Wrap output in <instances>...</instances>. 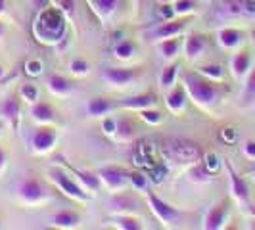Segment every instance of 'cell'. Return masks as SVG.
Returning <instances> with one entry per match:
<instances>
[{
	"mask_svg": "<svg viewBox=\"0 0 255 230\" xmlns=\"http://www.w3.org/2000/svg\"><path fill=\"white\" fill-rule=\"evenodd\" d=\"M35 31L40 37V40H48V42H56L64 37L65 21L62 10L56 8H44V12L38 15Z\"/></svg>",
	"mask_w": 255,
	"mask_h": 230,
	"instance_id": "6da1fadb",
	"label": "cell"
},
{
	"mask_svg": "<svg viewBox=\"0 0 255 230\" xmlns=\"http://www.w3.org/2000/svg\"><path fill=\"white\" fill-rule=\"evenodd\" d=\"M163 152L169 159L179 161V163H198L202 159L200 146L186 138H167Z\"/></svg>",
	"mask_w": 255,
	"mask_h": 230,
	"instance_id": "7a4b0ae2",
	"label": "cell"
},
{
	"mask_svg": "<svg viewBox=\"0 0 255 230\" xmlns=\"http://www.w3.org/2000/svg\"><path fill=\"white\" fill-rule=\"evenodd\" d=\"M186 89H188L192 98L200 104H213L219 96L215 85L204 77H198L196 73L186 75Z\"/></svg>",
	"mask_w": 255,
	"mask_h": 230,
	"instance_id": "3957f363",
	"label": "cell"
},
{
	"mask_svg": "<svg viewBox=\"0 0 255 230\" xmlns=\"http://www.w3.org/2000/svg\"><path fill=\"white\" fill-rule=\"evenodd\" d=\"M50 177L52 180L62 188V190L67 194V196H71V198H77V200H87L89 198V194L83 190L79 184H77L75 180H71L65 173L62 171H58V169H52L50 171Z\"/></svg>",
	"mask_w": 255,
	"mask_h": 230,
	"instance_id": "277c9868",
	"label": "cell"
},
{
	"mask_svg": "<svg viewBox=\"0 0 255 230\" xmlns=\"http://www.w3.org/2000/svg\"><path fill=\"white\" fill-rule=\"evenodd\" d=\"M148 202H150V205H152L153 213L157 215V217L161 219L163 223H177L180 219V213L173 207V205H169L167 202H163V200H159L155 194H152V192H148Z\"/></svg>",
	"mask_w": 255,
	"mask_h": 230,
	"instance_id": "5b68a950",
	"label": "cell"
},
{
	"mask_svg": "<svg viewBox=\"0 0 255 230\" xmlns=\"http://www.w3.org/2000/svg\"><path fill=\"white\" fill-rule=\"evenodd\" d=\"M227 213H229V202H221L219 205L211 207L205 215L204 221V229L207 230H217L223 227L225 219H227Z\"/></svg>",
	"mask_w": 255,
	"mask_h": 230,
	"instance_id": "8992f818",
	"label": "cell"
},
{
	"mask_svg": "<svg viewBox=\"0 0 255 230\" xmlns=\"http://www.w3.org/2000/svg\"><path fill=\"white\" fill-rule=\"evenodd\" d=\"M100 177L106 180L108 186L112 188H121L127 184V180H130V173L121 169V167H106L100 171Z\"/></svg>",
	"mask_w": 255,
	"mask_h": 230,
	"instance_id": "52a82bcc",
	"label": "cell"
},
{
	"mask_svg": "<svg viewBox=\"0 0 255 230\" xmlns=\"http://www.w3.org/2000/svg\"><path fill=\"white\" fill-rule=\"evenodd\" d=\"M227 169H229V175H230V184H232V194L236 200H240L242 204H248L250 202V188L246 184V180L232 169L230 163H227Z\"/></svg>",
	"mask_w": 255,
	"mask_h": 230,
	"instance_id": "ba28073f",
	"label": "cell"
},
{
	"mask_svg": "<svg viewBox=\"0 0 255 230\" xmlns=\"http://www.w3.org/2000/svg\"><path fill=\"white\" fill-rule=\"evenodd\" d=\"M19 194L27 202H38L44 196V188L37 179H25L19 186Z\"/></svg>",
	"mask_w": 255,
	"mask_h": 230,
	"instance_id": "9c48e42d",
	"label": "cell"
},
{
	"mask_svg": "<svg viewBox=\"0 0 255 230\" xmlns=\"http://www.w3.org/2000/svg\"><path fill=\"white\" fill-rule=\"evenodd\" d=\"M54 142H56V130L52 127L38 128L37 132H35V136H33V146L37 148L38 152L50 150L52 146H54Z\"/></svg>",
	"mask_w": 255,
	"mask_h": 230,
	"instance_id": "30bf717a",
	"label": "cell"
},
{
	"mask_svg": "<svg viewBox=\"0 0 255 230\" xmlns=\"http://www.w3.org/2000/svg\"><path fill=\"white\" fill-rule=\"evenodd\" d=\"M108 81H112L114 85H127L136 77V69H121V67H108L102 73Z\"/></svg>",
	"mask_w": 255,
	"mask_h": 230,
	"instance_id": "8fae6325",
	"label": "cell"
},
{
	"mask_svg": "<svg viewBox=\"0 0 255 230\" xmlns=\"http://www.w3.org/2000/svg\"><path fill=\"white\" fill-rule=\"evenodd\" d=\"M250 69H252V52L242 50L238 54H234V58H232V73L238 79H242Z\"/></svg>",
	"mask_w": 255,
	"mask_h": 230,
	"instance_id": "7c38bea8",
	"label": "cell"
},
{
	"mask_svg": "<svg viewBox=\"0 0 255 230\" xmlns=\"http://www.w3.org/2000/svg\"><path fill=\"white\" fill-rule=\"evenodd\" d=\"M219 42L225 48H234V46H238L242 42V33L238 29H232V27L221 29L219 31Z\"/></svg>",
	"mask_w": 255,
	"mask_h": 230,
	"instance_id": "4fadbf2b",
	"label": "cell"
},
{
	"mask_svg": "<svg viewBox=\"0 0 255 230\" xmlns=\"http://www.w3.org/2000/svg\"><path fill=\"white\" fill-rule=\"evenodd\" d=\"M153 104H155V96L153 94H138V96L123 100L121 106L123 108H130V110H146V108H152Z\"/></svg>",
	"mask_w": 255,
	"mask_h": 230,
	"instance_id": "5bb4252c",
	"label": "cell"
},
{
	"mask_svg": "<svg viewBox=\"0 0 255 230\" xmlns=\"http://www.w3.org/2000/svg\"><path fill=\"white\" fill-rule=\"evenodd\" d=\"M186 25V21H167V23H159V27L153 31L152 35L153 37H159V38H169L173 35L180 33L182 29Z\"/></svg>",
	"mask_w": 255,
	"mask_h": 230,
	"instance_id": "9a60e30c",
	"label": "cell"
},
{
	"mask_svg": "<svg viewBox=\"0 0 255 230\" xmlns=\"http://www.w3.org/2000/svg\"><path fill=\"white\" fill-rule=\"evenodd\" d=\"M184 50H186V56H188V58L200 56V54L205 50V37L204 35H190V37L186 38Z\"/></svg>",
	"mask_w": 255,
	"mask_h": 230,
	"instance_id": "2e32d148",
	"label": "cell"
},
{
	"mask_svg": "<svg viewBox=\"0 0 255 230\" xmlns=\"http://www.w3.org/2000/svg\"><path fill=\"white\" fill-rule=\"evenodd\" d=\"M54 223L58 227H64V229H73L79 225V215L73 213V211H60L56 217H54Z\"/></svg>",
	"mask_w": 255,
	"mask_h": 230,
	"instance_id": "e0dca14e",
	"label": "cell"
},
{
	"mask_svg": "<svg viewBox=\"0 0 255 230\" xmlns=\"http://www.w3.org/2000/svg\"><path fill=\"white\" fill-rule=\"evenodd\" d=\"M184 102H186V92L184 89H175L169 96H167V106L173 110V112H179L184 108Z\"/></svg>",
	"mask_w": 255,
	"mask_h": 230,
	"instance_id": "ac0fdd59",
	"label": "cell"
},
{
	"mask_svg": "<svg viewBox=\"0 0 255 230\" xmlns=\"http://www.w3.org/2000/svg\"><path fill=\"white\" fill-rule=\"evenodd\" d=\"M33 115H35V119H38V121H52V119H54V112H52V108L44 102L35 104V108H33Z\"/></svg>",
	"mask_w": 255,
	"mask_h": 230,
	"instance_id": "d6986e66",
	"label": "cell"
},
{
	"mask_svg": "<svg viewBox=\"0 0 255 230\" xmlns=\"http://www.w3.org/2000/svg\"><path fill=\"white\" fill-rule=\"evenodd\" d=\"M48 85H50V89L54 90V92H58V94H65V92H69V90H71L69 81L64 79V77H60V75H52L50 81H48Z\"/></svg>",
	"mask_w": 255,
	"mask_h": 230,
	"instance_id": "ffe728a7",
	"label": "cell"
},
{
	"mask_svg": "<svg viewBox=\"0 0 255 230\" xmlns=\"http://www.w3.org/2000/svg\"><path fill=\"white\" fill-rule=\"evenodd\" d=\"M90 2H92L94 10L100 13V15H110L115 10V6H117L119 0H90Z\"/></svg>",
	"mask_w": 255,
	"mask_h": 230,
	"instance_id": "44dd1931",
	"label": "cell"
},
{
	"mask_svg": "<svg viewBox=\"0 0 255 230\" xmlns=\"http://www.w3.org/2000/svg\"><path fill=\"white\" fill-rule=\"evenodd\" d=\"M112 108V104L108 102V100H104V98H94V100H90L89 104V114L90 115H104L108 110Z\"/></svg>",
	"mask_w": 255,
	"mask_h": 230,
	"instance_id": "7402d4cb",
	"label": "cell"
},
{
	"mask_svg": "<svg viewBox=\"0 0 255 230\" xmlns=\"http://www.w3.org/2000/svg\"><path fill=\"white\" fill-rule=\"evenodd\" d=\"M180 42L179 40H175V38H163V42L159 44V50H161V54L165 56V58H173L175 54H177V50H179Z\"/></svg>",
	"mask_w": 255,
	"mask_h": 230,
	"instance_id": "603a6c76",
	"label": "cell"
},
{
	"mask_svg": "<svg viewBox=\"0 0 255 230\" xmlns=\"http://www.w3.org/2000/svg\"><path fill=\"white\" fill-rule=\"evenodd\" d=\"M177 69H179V65H167L165 69L161 71V77H159V83H161V87H171L173 83H175V77H177Z\"/></svg>",
	"mask_w": 255,
	"mask_h": 230,
	"instance_id": "cb8c5ba5",
	"label": "cell"
},
{
	"mask_svg": "<svg viewBox=\"0 0 255 230\" xmlns=\"http://www.w3.org/2000/svg\"><path fill=\"white\" fill-rule=\"evenodd\" d=\"M200 73L205 77H211L213 81H219V79H223V75H225L223 67L217 64H207V65H204V67H200Z\"/></svg>",
	"mask_w": 255,
	"mask_h": 230,
	"instance_id": "d4e9b609",
	"label": "cell"
},
{
	"mask_svg": "<svg viewBox=\"0 0 255 230\" xmlns=\"http://www.w3.org/2000/svg\"><path fill=\"white\" fill-rule=\"evenodd\" d=\"M75 175L83 180V182H85L89 188H92V190H98V188H100V179H98L96 175L87 173V171H75Z\"/></svg>",
	"mask_w": 255,
	"mask_h": 230,
	"instance_id": "484cf974",
	"label": "cell"
},
{
	"mask_svg": "<svg viewBox=\"0 0 255 230\" xmlns=\"http://www.w3.org/2000/svg\"><path fill=\"white\" fill-rule=\"evenodd\" d=\"M2 114L6 115L8 119H15L17 114H19V104H17V100L15 98H8L4 102V106H2Z\"/></svg>",
	"mask_w": 255,
	"mask_h": 230,
	"instance_id": "4316f807",
	"label": "cell"
},
{
	"mask_svg": "<svg viewBox=\"0 0 255 230\" xmlns=\"http://www.w3.org/2000/svg\"><path fill=\"white\" fill-rule=\"evenodd\" d=\"M134 54V44L130 40H123L115 46V56L117 58H130Z\"/></svg>",
	"mask_w": 255,
	"mask_h": 230,
	"instance_id": "83f0119b",
	"label": "cell"
},
{
	"mask_svg": "<svg viewBox=\"0 0 255 230\" xmlns=\"http://www.w3.org/2000/svg\"><path fill=\"white\" fill-rule=\"evenodd\" d=\"M255 98V67L252 71V75L248 77V83H246V92H244V100L246 102H252Z\"/></svg>",
	"mask_w": 255,
	"mask_h": 230,
	"instance_id": "f1b7e54d",
	"label": "cell"
},
{
	"mask_svg": "<svg viewBox=\"0 0 255 230\" xmlns=\"http://www.w3.org/2000/svg\"><path fill=\"white\" fill-rule=\"evenodd\" d=\"M117 225L125 230H140V223L136 219H130V217H119L117 219Z\"/></svg>",
	"mask_w": 255,
	"mask_h": 230,
	"instance_id": "f546056e",
	"label": "cell"
},
{
	"mask_svg": "<svg viewBox=\"0 0 255 230\" xmlns=\"http://www.w3.org/2000/svg\"><path fill=\"white\" fill-rule=\"evenodd\" d=\"M173 8H175V13H186L196 8V2L194 0H177V4Z\"/></svg>",
	"mask_w": 255,
	"mask_h": 230,
	"instance_id": "4dcf8cb0",
	"label": "cell"
},
{
	"mask_svg": "<svg viewBox=\"0 0 255 230\" xmlns=\"http://www.w3.org/2000/svg\"><path fill=\"white\" fill-rule=\"evenodd\" d=\"M117 132H119L121 138H128V136L132 134V125H130V121H127V119L119 121V123H117Z\"/></svg>",
	"mask_w": 255,
	"mask_h": 230,
	"instance_id": "1f68e13d",
	"label": "cell"
},
{
	"mask_svg": "<svg viewBox=\"0 0 255 230\" xmlns=\"http://www.w3.org/2000/svg\"><path fill=\"white\" fill-rule=\"evenodd\" d=\"M142 119L144 121H148V123H152V125H157L159 121H161V115H159V112H150V108H146V110H142Z\"/></svg>",
	"mask_w": 255,
	"mask_h": 230,
	"instance_id": "d6a6232c",
	"label": "cell"
},
{
	"mask_svg": "<svg viewBox=\"0 0 255 230\" xmlns=\"http://www.w3.org/2000/svg\"><path fill=\"white\" fill-rule=\"evenodd\" d=\"M115 207H121V209H132L134 207V202L132 198H127V196H117L114 200Z\"/></svg>",
	"mask_w": 255,
	"mask_h": 230,
	"instance_id": "836d02e7",
	"label": "cell"
},
{
	"mask_svg": "<svg viewBox=\"0 0 255 230\" xmlns=\"http://www.w3.org/2000/svg\"><path fill=\"white\" fill-rule=\"evenodd\" d=\"M56 6H60V10L65 13V15H71L73 13V8H75V0H54Z\"/></svg>",
	"mask_w": 255,
	"mask_h": 230,
	"instance_id": "e575fe53",
	"label": "cell"
},
{
	"mask_svg": "<svg viewBox=\"0 0 255 230\" xmlns=\"http://www.w3.org/2000/svg\"><path fill=\"white\" fill-rule=\"evenodd\" d=\"M130 182H132V186H136L138 190H144L146 184H148V180H146V177H144L142 173H130Z\"/></svg>",
	"mask_w": 255,
	"mask_h": 230,
	"instance_id": "d590c367",
	"label": "cell"
},
{
	"mask_svg": "<svg viewBox=\"0 0 255 230\" xmlns=\"http://www.w3.org/2000/svg\"><path fill=\"white\" fill-rule=\"evenodd\" d=\"M21 94H23V98L29 100V102H35L38 96V90L35 89V85H25L23 89H21Z\"/></svg>",
	"mask_w": 255,
	"mask_h": 230,
	"instance_id": "8d00e7d4",
	"label": "cell"
},
{
	"mask_svg": "<svg viewBox=\"0 0 255 230\" xmlns=\"http://www.w3.org/2000/svg\"><path fill=\"white\" fill-rule=\"evenodd\" d=\"M205 169H207L209 173H213V171H217L219 169V157L215 155V153L205 155Z\"/></svg>",
	"mask_w": 255,
	"mask_h": 230,
	"instance_id": "74e56055",
	"label": "cell"
},
{
	"mask_svg": "<svg viewBox=\"0 0 255 230\" xmlns=\"http://www.w3.org/2000/svg\"><path fill=\"white\" fill-rule=\"evenodd\" d=\"M71 71H73V73H79V75H83V73L89 71V64H87L85 60H75V62L71 64Z\"/></svg>",
	"mask_w": 255,
	"mask_h": 230,
	"instance_id": "f35d334b",
	"label": "cell"
},
{
	"mask_svg": "<svg viewBox=\"0 0 255 230\" xmlns=\"http://www.w3.org/2000/svg\"><path fill=\"white\" fill-rule=\"evenodd\" d=\"M244 153H246L250 159H255V140H248L244 144Z\"/></svg>",
	"mask_w": 255,
	"mask_h": 230,
	"instance_id": "ab89813d",
	"label": "cell"
},
{
	"mask_svg": "<svg viewBox=\"0 0 255 230\" xmlns=\"http://www.w3.org/2000/svg\"><path fill=\"white\" fill-rule=\"evenodd\" d=\"M161 13H163V17L171 19V17L175 15V8H173V6H169V2H165V4L161 6Z\"/></svg>",
	"mask_w": 255,
	"mask_h": 230,
	"instance_id": "60d3db41",
	"label": "cell"
},
{
	"mask_svg": "<svg viewBox=\"0 0 255 230\" xmlns=\"http://www.w3.org/2000/svg\"><path fill=\"white\" fill-rule=\"evenodd\" d=\"M40 62H29L27 64V71H31V75H38L40 73Z\"/></svg>",
	"mask_w": 255,
	"mask_h": 230,
	"instance_id": "b9f144b4",
	"label": "cell"
},
{
	"mask_svg": "<svg viewBox=\"0 0 255 230\" xmlns=\"http://www.w3.org/2000/svg\"><path fill=\"white\" fill-rule=\"evenodd\" d=\"M104 130H106V132H110V134H114L115 130H117V123H115V121H112V119L104 121Z\"/></svg>",
	"mask_w": 255,
	"mask_h": 230,
	"instance_id": "7bdbcfd3",
	"label": "cell"
},
{
	"mask_svg": "<svg viewBox=\"0 0 255 230\" xmlns=\"http://www.w3.org/2000/svg\"><path fill=\"white\" fill-rule=\"evenodd\" d=\"M223 138H225V140H236V132H234V128H225V130H223Z\"/></svg>",
	"mask_w": 255,
	"mask_h": 230,
	"instance_id": "ee69618b",
	"label": "cell"
},
{
	"mask_svg": "<svg viewBox=\"0 0 255 230\" xmlns=\"http://www.w3.org/2000/svg\"><path fill=\"white\" fill-rule=\"evenodd\" d=\"M6 10V0H0V13Z\"/></svg>",
	"mask_w": 255,
	"mask_h": 230,
	"instance_id": "f6af8a7d",
	"label": "cell"
},
{
	"mask_svg": "<svg viewBox=\"0 0 255 230\" xmlns=\"http://www.w3.org/2000/svg\"><path fill=\"white\" fill-rule=\"evenodd\" d=\"M4 165V152H2V148H0V167Z\"/></svg>",
	"mask_w": 255,
	"mask_h": 230,
	"instance_id": "bcb514c9",
	"label": "cell"
},
{
	"mask_svg": "<svg viewBox=\"0 0 255 230\" xmlns=\"http://www.w3.org/2000/svg\"><path fill=\"white\" fill-rule=\"evenodd\" d=\"M2 35H4V25L0 23V37H2Z\"/></svg>",
	"mask_w": 255,
	"mask_h": 230,
	"instance_id": "7dc6e473",
	"label": "cell"
},
{
	"mask_svg": "<svg viewBox=\"0 0 255 230\" xmlns=\"http://www.w3.org/2000/svg\"><path fill=\"white\" fill-rule=\"evenodd\" d=\"M2 73H4V69H2V67H0V77H2Z\"/></svg>",
	"mask_w": 255,
	"mask_h": 230,
	"instance_id": "c3c4849f",
	"label": "cell"
},
{
	"mask_svg": "<svg viewBox=\"0 0 255 230\" xmlns=\"http://www.w3.org/2000/svg\"><path fill=\"white\" fill-rule=\"evenodd\" d=\"M159 2H163V4H165V2H171V0H159Z\"/></svg>",
	"mask_w": 255,
	"mask_h": 230,
	"instance_id": "681fc988",
	"label": "cell"
},
{
	"mask_svg": "<svg viewBox=\"0 0 255 230\" xmlns=\"http://www.w3.org/2000/svg\"><path fill=\"white\" fill-rule=\"evenodd\" d=\"M0 130H2V123H0Z\"/></svg>",
	"mask_w": 255,
	"mask_h": 230,
	"instance_id": "f907efd6",
	"label": "cell"
},
{
	"mask_svg": "<svg viewBox=\"0 0 255 230\" xmlns=\"http://www.w3.org/2000/svg\"><path fill=\"white\" fill-rule=\"evenodd\" d=\"M254 179H255V171H254Z\"/></svg>",
	"mask_w": 255,
	"mask_h": 230,
	"instance_id": "816d5d0a",
	"label": "cell"
}]
</instances>
